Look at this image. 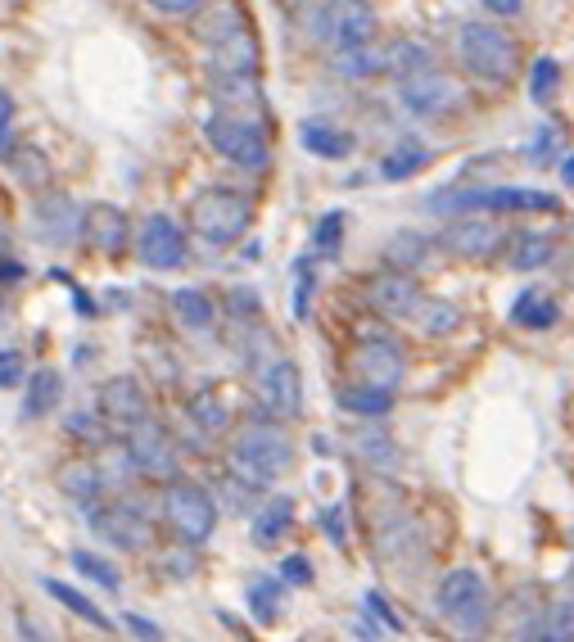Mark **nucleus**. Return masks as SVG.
<instances>
[{"instance_id": "f257e3e1", "label": "nucleus", "mask_w": 574, "mask_h": 642, "mask_svg": "<svg viewBox=\"0 0 574 642\" xmlns=\"http://www.w3.org/2000/svg\"><path fill=\"white\" fill-rule=\"evenodd\" d=\"M200 42H209V72L217 82L236 78H258L262 68V46L249 14L240 10V0H226L200 23Z\"/></svg>"}, {"instance_id": "f03ea898", "label": "nucleus", "mask_w": 574, "mask_h": 642, "mask_svg": "<svg viewBox=\"0 0 574 642\" xmlns=\"http://www.w3.org/2000/svg\"><path fill=\"white\" fill-rule=\"evenodd\" d=\"M226 462H232V475L254 484V488H267L277 484L281 475L294 471L299 462V448L294 439L277 426V421H258V426H245L236 439H232V452H226Z\"/></svg>"}, {"instance_id": "7ed1b4c3", "label": "nucleus", "mask_w": 574, "mask_h": 642, "mask_svg": "<svg viewBox=\"0 0 574 642\" xmlns=\"http://www.w3.org/2000/svg\"><path fill=\"white\" fill-rule=\"evenodd\" d=\"M457 55H462L466 72L488 87H507L520 68V50H516V36L503 32L497 23H484V19H471L457 32Z\"/></svg>"}, {"instance_id": "20e7f679", "label": "nucleus", "mask_w": 574, "mask_h": 642, "mask_svg": "<svg viewBox=\"0 0 574 642\" xmlns=\"http://www.w3.org/2000/svg\"><path fill=\"white\" fill-rule=\"evenodd\" d=\"M185 217H190V226H195V236H204L209 245H236L254 226V204L236 191L213 185V191H200L195 200H190Z\"/></svg>"}, {"instance_id": "39448f33", "label": "nucleus", "mask_w": 574, "mask_h": 642, "mask_svg": "<svg viewBox=\"0 0 574 642\" xmlns=\"http://www.w3.org/2000/svg\"><path fill=\"white\" fill-rule=\"evenodd\" d=\"M435 607L439 616L462 629V633H480L488 624V584L480 571H471V565H462V571H448L435 588Z\"/></svg>"}, {"instance_id": "423d86ee", "label": "nucleus", "mask_w": 574, "mask_h": 642, "mask_svg": "<svg viewBox=\"0 0 574 642\" xmlns=\"http://www.w3.org/2000/svg\"><path fill=\"white\" fill-rule=\"evenodd\" d=\"M164 516L185 543H209L217 530V498L195 480H172L164 488Z\"/></svg>"}, {"instance_id": "0eeeda50", "label": "nucleus", "mask_w": 574, "mask_h": 642, "mask_svg": "<svg viewBox=\"0 0 574 642\" xmlns=\"http://www.w3.org/2000/svg\"><path fill=\"white\" fill-rule=\"evenodd\" d=\"M204 136H209V145L217 149V155L226 164H236V168H262L267 155H272L267 132L254 119H240V113H217V119H209Z\"/></svg>"}, {"instance_id": "6e6552de", "label": "nucleus", "mask_w": 574, "mask_h": 642, "mask_svg": "<svg viewBox=\"0 0 574 642\" xmlns=\"http://www.w3.org/2000/svg\"><path fill=\"white\" fill-rule=\"evenodd\" d=\"M349 367L358 375V385H375V390L394 394L407 375V353L394 335H362L349 353Z\"/></svg>"}, {"instance_id": "1a4fd4ad", "label": "nucleus", "mask_w": 574, "mask_h": 642, "mask_svg": "<svg viewBox=\"0 0 574 642\" xmlns=\"http://www.w3.org/2000/svg\"><path fill=\"white\" fill-rule=\"evenodd\" d=\"M91 530L123 552H145L155 543V525L136 503H91Z\"/></svg>"}, {"instance_id": "9d476101", "label": "nucleus", "mask_w": 574, "mask_h": 642, "mask_svg": "<svg viewBox=\"0 0 574 642\" xmlns=\"http://www.w3.org/2000/svg\"><path fill=\"white\" fill-rule=\"evenodd\" d=\"M398 100L407 113H416V119H443V113H452L457 104H462V87H457V78H448V72H439L435 64L412 72V78H398Z\"/></svg>"}, {"instance_id": "9b49d317", "label": "nucleus", "mask_w": 574, "mask_h": 642, "mask_svg": "<svg viewBox=\"0 0 574 642\" xmlns=\"http://www.w3.org/2000/svg\"><path fill=\"white\" fill-rule=\"evenodd\" d=\"M254 390H258V403H262V412L272 421H294L303 412V375H299V367L290 358L262 362Z\"/></svg>"}, {"instance_id": "f8f14e48", "label": "nucleus", "mask_w": 574, "mask_h": 642, "mask_svg": "<svg viewBox=\"0 0 574 642\" xmlns=\"http://www.w3.org/2000/svg\"><path fill=\"white\" fill-rule=\"evenodd\" d=\"M439 245H443L452 258L488 262L493 254H503L507 236H503V226H497L493 217H484V213H462V217H452V222L443 226Z\"/></svg>"}, {"instance_id": "ddd939ff", "label": "nucleus", "mask_w": 574, "mask_h": 642, "mask_svg": "<svg viewBox=\"0 0 574 642\" xmlns=\"http://www.w3.org/2000/svg\"><path fill=\"white\" fill-rule=\"evenodd\" d=\"M127 458H132V466L140 475H155V480L177 475V443H172L168 426L149 421V417L127 430Z\"/></svg>"}, {"instance_id": "4468645a", "label": "nucleus", "mask_w": 574, "mask_h": 642, "mask_svg": "<svg viewBox=\"0 0 574 642\" xmlns=\"http://www.w3.org/2000/svg\"><path fill=\"white\" fill-rule=\"evenodd\" d=\"M362 299H367V308L375 317H385V322H407L412 308H416V299H420V285L407 277V272H394V268H380L362 281Z\"/></svg>"}, {"instance_id": "2eb2a0df", "label": "nucleus", "mask_w": 574, "mask_h": 642, "mask_svg": "<svg viewBox=\"0 0 574 642\" xmlns=\"http://www.w3.org/2000/svg\"><path fill=\"white\" fill-rule=\"evenodd\" d=\"M32 232H36L42 245L64 249V245H72L82 236V209L72 204V195H64V191H46L32 209Z\"/></svg>"}, {"instance_id": "dca6fc26", "label": "nucleus", "mask_w": 574, "mask_h": 642, "mask_svg": "<svg viewBox=\"0 0 574 642\" xmlns=\"http://www.w3.org/2000/svg\"><path fill=\"white\" fill-rule=\"evenodd\" d=\"M375 543H380V556L394 565H412L426 556V530H420V520L407 507H394L390 516L375 520Z\"/></svg>"}, {"instance_id": "f3484780", "label": "nucleus", "mask_w": 574, "mask_h": 642, "mask_svg": "<svg viewBox=\"0 0 574 642\" xmlns=\"http://www.w3.org/2000/svg\"><path fill=\"white\" fill-rule=\"evenodd\" d=\"M136 254H140L145 268H155V272L181 268V262H185V236H181V226L172 217H164V213L145 217L140 236H136Z\"/></svg>"}, {"instance_id": "a211bd4d", "label": "nucleus", "mask_w": 574, "mask_h": 642, "mask_svg": "<svg viewBox=\"0 0 574 642\" xmlns=\"http://www.w3.org/2000/svg\"><path fill=\"white\" fill-rule=\"evenodd\" d=\"M100 417L119 430H132L136 421L149 417V394L136 375H109L100 385Z\"/></svg>"}, {"instance_id": "6ab92c4d", "label": "nucleus", "mask_w": 574, "mask_h": 642, "mask_svg": "<svg viewBox=\"0 0 574 642\" xmlns=\"http://www.w3.org/2000/svg\"><path fill=\"white\" fill-rule=\"evenodd\" d=\"M380 36V14L371 0H339L330 10V42L335 50H353V46H371Z\"/></svg>"}, {"instance_id": "aec40b11", "label": "nucleus", "mask_w": 574, "mask_h": 642, "mask_svg": "<svg viewBox=\"0 0 574 642\" xmlns=\"http://www.w3.org/2000/svg\"><path fill=\"white\" fill-rule=\"evenodd\" d=\"M82 236L100 258H119L127 249V240H132V222H127L123 209H113V204H91L82 213Z\"/></svg>"}, {"instance_id": "412c9836", "label": "nucleus", "mask_w": 574, "mask_h": 642, "mask_svg": "<svg viewBox=\"0 0 574 642\" xmlns=\"http://www.w3.org/2000/svg\"><path fill=\"white\" fill-rule=\"evenodd\" d=\"M407 322H416V330L426 339H448V335H457V326H462V308L448 304V299H439V294L420 290V299H416V308H412Z\"/></svg>"}, {"instance_id": "4be33fe9", "label": "nucleus", "mask_w": 574, "mask_h": 642, "mask_svg": "<svg viewBox=\"0 0 574 642\" xmlns=\"http://www.w3.org/2000/svg\"><path fill=\"white\" fill-rule=\"evenodd\" d=\"M503 249H507V262L516 272H539L556 258V240L543 232H516V236H507Z\"/></svg>"}, {"instance_id": "5701e85b", "label": "nucleus", "mask_w": 574, "mask_h": 642, "mask_svg": "<svg viewBox=\"0 0 574 642\" xmlns=\"http://www.w3.org/2000/svg\"><path fill=\"white\" fill-rule=\"evenodd\" d=\"M64 398V375L55 367H36L27 375V398H23V417L36 421V417H46V412H55Z\"/></svg>"}, {"instance_id": "b1692460", "label": "nucleus", "mask_w": 574, "mask_h": 642, "mask_svg": "<svg viewBox=\"0 0 574 642\" xmlns=\"http://www.w3.org/2000/svg\"><path fill=\"white\" fill-rule=\"evenodd\" d=\"M430 236H420V232H394L390 240H385V268H394V272H420L430 262Z\"/></svg>"}, {"instance_id": "393cba45", "label": "nucleus", "mask_w": 574, "mask_h": 642, "mask_svg": "<svg viewBox=\"0 0 574 642\" xmlns=\"http://www.w3.org/2000/svg\"><path fill=\"white\" fill-rule=\"evenodd\" d=\"M335 72L349 82H367L385 72V46L371 42V46H353V50H335Z\"/></svg>"}, {"instance_id": "a878e982", "label": "nucleus", "mask_w": 574, "mask_h": 642, "mask_svg": "<svg viewBox=\"0 0 574 642\" xmlns=\"http://www.w3.org/2000/svg\"><path fill=\"white\" fill-rule=\"evenodd\" d=\"M290 530H294V503L290 498H272L254 516V543L258 548H277Z\"/></svg>"}, {"instance_id": "bb28decb", "label": "nucleus", "mask_w": 574, "mask_h": 642, "mask_svg": "<svg viewBox=\"0 0 574 642\" xmlns=\"http://www.w3.org/2000/svg\"><path fill=\"white\" fill-rule=\"evenodd\" d=\"M299 140H303V149H308V155H317V159H349V155H353V136L339 132V127H330V123H303Z\"/></svg>"}, {"instance_id": "cd10ccee", "label": "nucleus", "mask_w": 574, "mask_h": 642, "mask_svg": "<svg viewBox=\"0 0 574 642\" xmlns=\"http://www.w3.org/2000/svg\"><path fill=\"white\" fill-rule=\"evenodd\" d=\"M556 304H552V294L548 290H525L516 304H511V322L525 326V330H552L556 326Z\"/></svg>"}, {"instance_id": "c85d7f7f", "label": "nucleus", "mask_w": 574, "mask_h": 642, "mask_svg": "<svg viewBox=\"0 0 574 642\" xmlns=\"http://www.w3.org/2000/svg\"><path fill=\"white\" fill-rule=\"evenodd\" d=\"M520 642H574V607L561 601V607H548L539 620H533Z\"/></svg>"}, {"instance_id": "c756f323", "label": "nucleus", "mask_w": 574, "mask_h": 642, "mask_svg": "<svg viewBox=\"0 0 574 642\" xmlns=\"http://www.w3.org/2000/svg\"><path fill=\"white\" fill-rule=\"evenodd\" d=\"M46 584V593L59 601V607L64 611H72V616H78V620H87V624H95V629H113V620H104V611L95 607V601L87 597V593H78V588H72V584H64V579H42Z\"/></svg>"}, {"instance_id": "7c9ffc66", "label": "nucleus", "mask_w": 574, "mask_h": 642, "mask_svg": "<svg viewBox=\"0 0 574 642\" xmlns=\"http://www.w3.org/2000/svg\"><path fill=\"white\" fill-rule=\"evenodd\" d=\"M59 488L68 498H78V503H100V494H104V475H100V466H91V462H72V466H64L59 471Z\"/></svg>"}, {"instance_id": "2f4dec72", "label": "nucleus", "mask_w": 574, "mask_h": 642, "mask_svg": "<svg viewBox=\"0 0 574 642\" xmlns=\"http://www.w3.org/2000/svg\"><path fill=\"white\" fill-rule=\"evenodd\" d=\"M339 407L353 412V417H385V412L394 407V394L390 390H375V385H344L339 390Z\"/></svg>"}, {"instance_id": "473e14b6", "label": "nucleus", "mask_w": 574, "mask_h": 642, "mask_svg": "<svg viewBox=\"0 0 574 642\" xmlns=\"http://www.w3.org/2000/svg\"><path fill=\"white\" fill-rule=\"evenodd\" d=\"M172 317L185 326V330H209L217 308H213V299L204 290H177L172 294Z\"/></svg>"}, {"instance_id": "72a5a7b5", "label": "nucleus", "mask_w": 574, "mask_h": 642, "mask_svg": "<svg viewBox=\"0 0 574 642\" xmlns=\"http://www.w3.org/2000/svg\"><path fill=\"white\" fill-rule=\"evenodd\" d=\"M5 159H10L14 177H19L23 185H32V191H46V185H50V164H46V155H42L36 145H14Z\"/></svg>"}, {"instance_id": "f704fd0d", "label": "nucleus", "mask_w": 574, "mask_h": 642, "mask_svg": "<svg viewBox=\"0 0 574 642\" xmlns=\"http://www.w3.org/2000/svg\"><path fill=\"white\" fill-rule=\"evenodd\" d=\"M426 164H430V149L398 145V149H390V155L380 159V177H385V181H407V177H416Z\"/></svg>"}, {"instance_id": "c9c22d12", "label": "nucleus", "mask_w": 574, "mask_h": 642, "mask_svg": "<svg viewBox=\"0 0 574 642\" xmlns=\"http://www.w3.org/2000/svg\"><path fill=\"white\" fill-rule=\"evenodd\" d=\"M430 46H420V42H394L385 46V72H394V78H412V72L420 68H430Z\"/></svg>"}, {"instance_id": "e433bc0d", "label": "nucleus", "mask_w": 574, "mask_h": 642, "mask_svg": "<svg viewBox=\"0 0 574 642\" xmlns=\"http://www.w3.org/2000/svg\"><path fill=\"white\" fill-rule=\"evenodd\" d=\"M190 421H195L204 435H226L232 430V412L217 394H195L190 398Z\"/></svg>"}, {"instance_id": "4c0bfd02", "label": "nucleus", "mask_w": 574, "mask_h": 642, "mask_svg": "<svg viewBox=\"0 0 574 642\" xmlns=\"http://www.w3.org/2000/svg\"><path fill=\"white\" fill-rule=\"evenodd\" d=\"M556 87H561V64L552 55L533 59V68H529V95H533V104H552Z\"/></svg>"}, {"instance_id": "58836bf2", "label": "nucleus", "mask_w": 574, "mask_h": 642, "mask_svg": "<svg viewBox=\"0 0 574 642\" xmlns=\"http://www.w3.org/2000/svg\"><path fill=\"white\" fill-rule=\"evenodd\" d=\"M353 452L371 466V471H380L385 475L394 462H398V452H394V443L385 439V435H353Z\"/></svg>"}, {"instance_id": "ea45409f", "label": "nucleus", "mask_w": 574, "mask_h": 642, "mask_svg": "<svg viewBox=\"0 0 574 642\" xmlns=\"http://www.w3.org/2000/svg\"><path fill=\"white\" fill-rule=\"evenodd\" d=\"M72 565H78V575H87L91 584H100V588H109V593H119V588H123L119 565L104 561V556H95V552H72Z\"/></svg>"}, {"instance_id": "a19ab883", "label": "nucleus", "mask_w": 574, "mask_h": 642, "mask_svg": "<svg viewBox=\"0 0 574 642\" xmlns=\"http://www.w3.org/2000/svg\"><path fill=\"white\" fill-rule=\"evenodd\" d=\"M249 607L262 624H272L281 611V579H254L249 584Z\"/></svg>"}, {"instance_id": "79ce46f5", "label": "nucleus", "mask_w": 574, "mask_h": 642, "mask_svg": "<svg viewBox=\"0 0 574 642\" xmlns=\"http://www.w3.org/2000/svg\"><path fill=\"white\" fill-rule=\"evenodd\" d=\"M344 222H349V217H344L339 209H335V213H326V217L317 222V232H313V249H317L322 258H335V254H339V236H344Z\"/></svg>"}, {"instance_id": "37998d69", "label": "nucleus", "mask_w": 574, "mask_h": 642, "mask_svg": "<svg viewBox=\"0 0 574 642\" xmlns=\"http://www.w3.org/2000/svg\"><path fill=\"white\" fill-rule=\"evenodd\" d=\"M556 145H565V136H561V127H539V136H533V145H529V159L539 164V168H548L552 164V155H556Z\"/></svg>"}, {"instance_id": "c03bdc74", "label": "nucleus", "mask_w": 574, "mask_h": 642, "mask_svg": "<svg viewBox=\"0 0 574 642\" xmlns=\"http://www.w3.org/2000/svg\"><path fill=\"white\" fill-rule=\"evenodd\" d=\"M281 584H290V588H308L313 584V561L308 556H285L281 561Z\"/></svg>"}, {"instance_id": "a18cd8bd", "label": "nucleus", "mask_w": 574, "mask_h": 642, "mask_svg": "<svg viewBox=\"0 0 574 642\" xmlns=\"http://www.w3.org/2000/svg\"><path fill=\"white\" fill-rule=\"evenodd\" d=\"M23 385V353L19 349H0V390Z\"/></svg>"}, {"instance_id": "49530a36", "label": "nucleus", "mask_w": 574, "mask_h": 642, "mask_svg": "<svg viewBox=\"0 0 574 642\" xmlns=\"http://www.w3.org/2000/svg\"><path fill=\"white\" fill-rule=\"evenodd\" d=\"M155 5V14H164V19H190V14H200L209 0H149Z\"/></svg>"}, {"instance_id": "de8ad7c7", "label": "nucleus", "mask_w": 574, "mask_h": 642, "mask_svg": "<svg viewBox=\"0 0 574 642\" xmlns=\"http://www.w3.org/2000/svg\"><path fill=\"white\" fill-rule=\"evenodd\" d=\"M367 611L380 620V624H385V629H394V633H403V620L394 616V607H390V601L385 597H380V593H367Z\"/></svg>"}, {"instance_id": "09e8293b", "label": "nucleus", "mask_w": 574, "mask_h": 642, "mask_svg": "<svg viewBox=\"0 0 574 642\" xmlns=\"http://www.w3.org/2000/svg\"><path fill=\"white\" fill-rule=\"evenodd\" d=\"M100 421H104V417H100ZM100 421H95V412H82V417H72V421H68V430H72V435H82L87 443H104V426H100Z\"/></svg>"}, {"instance_id": "8fccbe9b", "label": "nucleus", "mask_w": 574, "mask_h": 642, "mask_svg": "<svg viewBox=\"0 0 574 642\" xmlns=\"http://www.w3.org/2000/svg\"><path fill=\"white\" fill-rule=\"evenodd\" d=\"M308 299H313V277H308V262H299V285H294V317L299 322L308 317Z\"/></svg>"}, {"instance_id": "3c124183", "label": "nucleus", "mask_w": 574, "mask_h": 642, "mask_svg": "<svg viewBox=\"0 0 574 642\" xmlns=\"http://www.w3.org/2000/svg\"><path fill=\"white\" fill-rule=\"evenodd\" d=\"M10 123H14V100H10V91H0V159L10 155Z\"/></svg>"}, {"instance_id": "603ef678", "label": "nucleus", "mask_w": 574, "mask_h": 642, "mask_svg": "<svg viewBox=\"0 0 574 642\" xmlns=\"http://www.w3.org/2000/svg\"><path fill=\"white\" fill-rule=\"evenodd\" d=\"M123 620H127V629H132V633H136L140 642H164V633H159V624H149L145 616H136V611H127Z\"/></svg>"}, {"instance_id": "864d4df0", "label": "nucleus", "mask_w": 574, "mask_h": 642, "mask_svg": "<svg viewBox=\"0 0 574 642\" xmlns=\"http://www.w3.org/2000/svg\"><path fill=\"white\" fill-rule=\"evenodd\" d=\"M322 525H326V534H330L339 548L349 543V534H344V525H339V511H335V507H326V511H322Z\"/></svg>"}, {"instance_id": "5fc2aeb1", "label": "nucleus", "mask_w": 574, "mask_h": 642, "mask_svg": "<svg viewBox=\"0 0 574 642\" xmlns=\"http://www.w3.org/2000/svg\"><path fill=\"white\" fill-rule=\"evenodd\" d=\"M484 5L497 14V19H516L520 14V5H525V0H484Z\"/></svg>"}, {"instance_id": "6e6d98bb", "label": "nucleus", "mask_w": 574, "mask_h": 642, "mask_svg": "<svg viewBox=\"0 0 574 642\" xmlns=\"http://www.w3.org/2000/svg\"><path fill=\"white\" fill-rule=\"evenodd\" d=\"M561 172H565V177H570V185H574V159H565V164H561Z\"/></svg>"}, {"instance_id": "4d7b16f0", "label": "nucleus", "mask_w": 574, "mask_h": 642, "mask_svg": "<svg viewBox=\"0 0 574 642\" xmlns=\"http://www.w3.org/2000/svg\"><path fill=\"white\" fill-rule=\"evenodd\" d=\"M570 579H574V571H570Z\"/></svg>"}]
</instances>
